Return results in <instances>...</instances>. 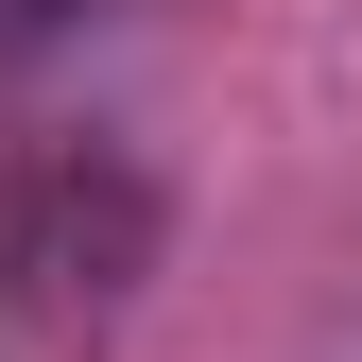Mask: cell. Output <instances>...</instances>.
<instances>
[{
  "label": "cell",
  "instance_id": "6da1fadb",
  "mask_svg": "<svg viewBox=\"0 0 362 362\" xmlns=\"http://www.w3.org/2000/svg\"><path fill=\"white\" fill-rule=\"evenodd\" d=\"M156 259H173V190H156V156H121V139H52V156L0 173V345H52V328L139 310Z\"/></svg>",
  "mask_w": 362,
  "mask_h": 362
},
{
  "label": "cell",
  "instance_id": "7a4b0ae2",
  "mask_svg": "<svg viewBox=\"0 0 362 362\" xmlns=\"http://www.w3.org/2000/svg\"><path fill=\"white\" fill-rule=\"evenodd\" d=\"M86 18H104V0H0V69H35V52H69Z\"/></svg>",
  "mask_w": 362,
  "mask_h": 362
}]
</instances>
